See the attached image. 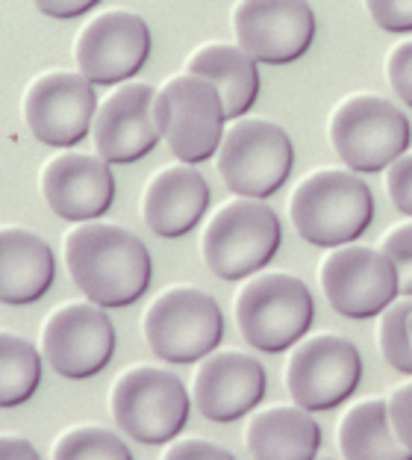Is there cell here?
<instances>
[{
    "instance_id": "6da1fadb",
    "label": "cell",
    "mask_w": 412,
    "mask_h": 460,
    "mask_svg": "<svg viewBox=\"0 0 412 460\" xmlns=\"http://www.w3.org/2000/svg\"><path fill=\"white\" fill-rule=\"evenodd\" d=\"M71 280L101 307H127L139 301L153 278L151 251L118 225L86 222L66 236Z\"/></svg>"
},
{
    "instance_id": "7a4b0ae2",
    "label": "cell",
    "mask_w": 412,
    "mask_h": 460,
    "mask_svg": "<svg viewBox=\"0 0 412 460\" xmlns=\"http://www.w3.org/2000/svg\"><path fill=\"white\" fill-rule=\"evenodd\" d=\"M289 216L303 243L336 248L359 239L374 218V195L354 169L306 174L289 198Z\"/></svg>"
},
{
    "instance_id": "3957f363",
    "label": "cell",
    "mask_w": 412,
    "mask_h": 460,
    "mask_svg": "<svg viewBox=\"0 0 412 460\" xmlns=\"http://www.w3.org/2000/svg\"><path fill=\"white\" fill-rule=\"evenodd\" d=\"M330 145L347 169L374 174L409 151L412 124L407 112L389 98L356 92L330 115Z\"/></svg>"
},
{
    "instance_id": "277c9868",
    "label": "cell",
    "mask_w": 412,
    "mask_h": 460,
    "mask_svg": "<svg viewBox=\"0 0 412 460\" xmlns=\"http://www.w3.org/2000/svg\"><path fill=\"white\" fill-rule=\"evenodd\" d=\"M280 218L262 198L239 195L209 218L200 239L206 266L221 280H241L266 269L280 251Z\"/></svg>"
},
{
    "instance_id": "5b68a950",
    "label": "cell",
    "mask_w": 412,
    "mask_h": 460,
    "mask_svg": "<svg viewBox=\"0 0 412 460\" xmlns=\"http://www.w3.org/2000/svg\"><path fill=\"white\" fill-rule=\"evenodd\" d=\"M315 319V298L301 278L266 271L250 278L236 296L241 337L257 351H286L298 345Z\"/></svg>"
},
{
    "instance_id": "8992f818",
    "label": "cell",
    "mask_w": 412,
    "mask_h": 460,
    "mask_svg": "<svg viewBox=\"0 0 412 460\" xmlns=\"http://www.w3.org/2000/svg\"><path fill=\"white\" fill-rule=\"evenodd\" d=\"M112 420L130 440L160 446L186 428L192 399L186 384L160 366H136L118 375L110 395Z\"/></svg>"
},
{
    "instance_id": "52a82bcc",
    "label": "cell",
    "mask_w": 412,
    "mask_h": 460,
    "mask_svg": "<svg viewBox=\"0 0 412 460\" xmlns=\"http://www.w3.org/2000/svg\"><path fill=\"white\" fill-rule=\"evenodd\" d=\"M294 169V145L280 124L236 119L218 145V174L233 195L271 198Z\"/></svg>"
},
{
    "instance_id": "ba28073f",
    "label": "cell",
    "mask_w": 412,
    "mask_h": 460,
    "mask_svg": "<svg viewBox=\"0 0 412 460\" xmlns=\"http://www.w3.org/2000/svg\"><path fill=\"white\" fill-rule=\"evenodd\" d=\"M145 340L165 363H195L224 340V316L204 289L171 287L145 313Z\"/></svg>"
},
{
    "instance_id": "9c48e42d",
    "label": "cell",
    "mask_w": 412,
    "mask_h": 460,
    "mask_svg": "<svg viewBox=\"0 0 412 460\" xmlns=\"http://www.w3.org/2000/svg\"><path fill=\"white\" fill-rule=\"evenodd\" d=\"M224 121V101L204 77L186 71L156 89V124L177 160L195 165L218 154Z\"/></svg>"
},
{
    "instance_id": "30bf717a",
    "label": "cell",
    "mask_w": 412,
    "mask_h": 460,
    "mask_svg": "<svg viewBox=\"0 0 412 460\" xmlns=\"http://www.w3.org/2000/svg\"><path fill=\"white\" fill-rule=\"evenodd\" d=\"M359 381V349L339 333H315L310 340H301L286 363V390L292 402L312 413L333 411L347 402Z\"/></svg>"
},
{
    "instance_id": "8fae6325",
    "label": "cell",
    "mask_w": 412,
    "mask_h": 460,
    "mask_svg": "<svg viewBox=\"0 0 412 460\" xmlns=\"http://www.w3.org/2000/svg\"><path fill=\"white\" fill-rule=\"evenodd\" d=\"M319 280L330 307L347 319L380 316L400 296L398 269L383 248L336 245L321 260Z\"/></svg>"
},
{
    "instance_id": "7c38bea8",
    "label": "cell",
    "mask_w": 412,
    "mask_h": 460,
    "mask_svg": "<svg viewBox=\"0 0 412 460\" xmlns=\"http://www.w3.org/2000/svg\"><path fill=\"white\" fill-rule=\"evenodd\" d=\"M41 354L62 378H92L107 369L115 354V328L107 307L71 301L48 316L41 328Z\"/></svg>"
},
{
    "instance_id": "4fadbf2b",
    "label": "cell",
    "mask_w": 412,
    "mask_h": 460,
    "mask_svg": "<svg viewBox=\"0 0 412 460\" xmlns=\"http://www.w3.org/2000/svg\"><path fill=\"white\" fill-rule=\"evenodd\" d=\"M233 33L257 62L289 66L312 48L319 21L310 0H239Z\"/></svg>"
},
{
    "instance_id": "5bb4252c",
    "label": "cell",
    "mask_w": 412,
    "mask_h": 460,
    "mask_svg": "<svg viewBox=\"0 0 412 460\" xmlns=\"http://www.w3.org/2000/svg\"><path fill=\"white\" fill-rule=\"evenodd\" d=\"M74 57L80 75H86L94 86H118L145 68L151 57V27L142 15L110 9L80 30Z\"/></svg>"
},
{
    "instance_id": "9a60e30c",
    "label": "cell",
    "mask_w": 412,
    "mask_h": 460,
    "mask_svg": "<svg viewBox=\"0 0 412 460\" xmlns=\"http://www.w3.org/2000/svg\"><path fill=\"white\" fill-rule=\"evenodd\" d=\"M94 112H98L94 83L80 71H48L24 95L27 128L50 148H71L86 139Z\"/></svg>"
},
{
    "instance_id": "2e32d148",
    "label": "cell",
    "mask_w": 412,
    "mask_h": 460,
    "mask_svg": "<svg viewBox=\"0 0 412 460\" xmlns=\"http://www.w3.org/2000/svg\"><path fill=\"white\" fill-rule=\"evenodd\" d=\"M98 156L107 163H136L162 139L156 124V89L147 83H121L98 103L92 121Z\"/></svg>"
},
{
    "instance_id": "e0dca14e",
    "label": "cell",
    "mask_w": 412,
    "mask_h": 460,
    "mask_svg": "<svg viewBox=\"0 0 412 460\" xmlns=\"http://www.w3.org/2000/svg\"><path fill=\"white\" fill-rule=\"evenodd\" d=\"M266 386V369L257 358L233 349L209 351L195 372L192 399L206 420L233 422L262 402Z\"/></svg>"
},
{
    "instance_id": "ac0fdd59",
    "label": "cell",
    "mask_w": 412,
    "mask_h": 460,
    "mask_svg": "<svg viewBox=\"0 0 412 460\" xmlns=\"http://www.w3.org/2000/svg\"><path fill=\"white\" fill-rule=\"evenodd\" d=\"M41 195L66 222H92L112 207L115 177L103 156L59 154L41 172Z\"/></svg>"
},
{
    "instance_id": "d6986e66",
    "label": "cell",
    "mask_w": 412,
    "mask_h": 460,
    "mask_svg": "<svg viewBox=\"0 0 412 460\" xmlns=\"http://www.w3.org/2000/svg\"><path fill=\"white\" fill-rule=\"evenodd\" d=\"M209 207V183L192 163L165 165L147 183L142 213L156 236L177 239L195 230Z\"/></svg>"
},
{
    "instance_id": "ffe728a7",
    "label": "cell",
    "mask_w": 412,
    "mask_h": 460,
    "mask_svg": "<svg viewBox=\"0 0 412 460\" xmlns=\"http://www.w3.org/2000/svg\"><path fill=\"white\" fill-rule=\"evenodd\" d=\"M57 280V257L45 239L24 227H0V301L30 305Z\"/></svg>"
},
{
    "instance_id": "44dd1931",
    "label": "cell",
    "mask_w": 412,
    "mask_h": 460,
    "mask_svg": "<svg viewBox=\"0 0 412 460\" xmlns=\"http://www.w3.org/2000/svg\"><path fill=\"white\" fill-rule=\"evenodd\" d=\"M245 446L253 457H315L321 448V425L301 404H274L257 411L245 428Z\"/></svg>"
},
{
    "instance_id": "7402d4cb",
    "label": "cell",
    "mask_w": 412,
    "mask_h": 460,
    "mask_svg": "<svg viewBox=\"0 0 412 460\" xmlns=\"http://www.w3.org/2000/svg\"><path fill=\"white\" fill-rule=\"evenodd\" d=\"M259 62L241 45H213L197 48L186 62L188 75L209 80L224 101L227 119H241L259 98Z\"/></svg>"
},
{
    "instance_id": "603a6c76",
    "label": "cell",
    "mask_w": 412,
    "mask_h": 460,
    "mask_svg": "<svg viewBox=\"0 0 412 460\" xmlns=\"http://www.w3.org/2000/svg\"><path fill=\"white\" fill-rule=\"evenodd\" d=\"M339 452L345 457H392L404 460L412 452L398 440L389 420L386 399L356 402L339 422Z\"/></svg>"
},
{
    "instance_id": "cb8c5ba5",
    "label": "cell",
    "mask_w": 412,
    "mask_h": 460,
    "mask_svg": "<svg viewBox=\"0 0 412 460\" xmlns=\"http://www.w3.org/2000/svg\"><path fill=\"white\" fill-rule=\"evenodd\" d=\"M41 381V358L33 342L13 331H0V407L33 399Z\"/></svg>"
},
{
    "instance_id": "d4e9b609",
    "label": "cell",
    "mask_w": 412,
    "mask_h": 460,
    "mask_svg": "<svg viewBox=\"0 0 412 460\" xmlns=\"http://www.w3.org/2000/svg\"><path fill=\"white\" fill-rule=\"evenodd\" d=\"M409 313H412V298L392 301L383 313H380V325H377V342L383 360L392 369L412 375V342H409Z\"/></svg>"
},
{
    "instance_id": "484cf974",
    "label": "cell",
    "mask_w": 412,
    "mask_h": 460,
    "mask_svg": "<svg viewBox=\"0 0 412 460\" xmlns=\"http://www.w3.org/2000/svg\"><path fill=\"white\" fill-rule=\"evenodd\" d=\"M54 457H133L130 446L110 428L101 425H77L59 437L54 446Z\"/></svg>"
},
{
    "instance_id": "4316f807",
    "label": "cell",
    "mask_w": 412,
    "mask_h": 460,
    "mask_svg": "<svg viewBox=\"0 0 412 460\" xmlns=\"http://www.w3.org/2000/svg\"><path fill=\"white\" fill-rule=\"evenodd\" d=\"M380 248L392 260L398 269V287L400 296L412 298V222H404L392 230H386L380 239Z\"/></svg>"
},
{
    "instance_id": "83f0119b",
    "label": "cell",
    "mask_w": 412,
    "mask_h": 460,
    "mask_svg": "<svg viewBox=\"0 0 412 460\" xmlns=\"http://www.w3.org/2000/svg\"><path fill=\"white\" fill-rule=\"evenodd\" d=\"M386 77H389V86L395 92V98L400 103H407V107H412V39L398 41V45L389 50Z\"/></svg>"
},
{
    "instance_id": "f1b7e54d",
    "label": "cell",
    "mask_w": 412,
    "mask_h": 460,
    "mask_svg": "<svg viewBox=\"0 0 412 460\" xmlns=\"http://www.w3.org/2000/svg\"><path fill=\"white\" fill-rule=\"evenodd\" d=\"M365 9L386 33H412V0H365Z\"/></svg>"
},
{
    "instance_id": "f546056e",
    "label": "cell",
    "mask_w": 412,
    "mask_h": 460,
    "mask_svg": "<svg viewBox=\"0 0 412 460\" xmlns=\"http://www.w3.org/2000/svg\"><path fill=\"white\" fill-rule=\"evenodd\" d=\"M386 172V192L392 198L395 210L412 218V154L407 151L404 156H398Z\"/></svg>"
},
{
    "instance_id": "4dcf8cb0",
    "label": "cell",
    "mask_w": 412,
    "mask_h": 460,
    "mask_svg": "<svg viewBox=\"0 0 412 460\" xmlns=\"http://www.w3.org/2000/svg\"><path fill=\"white\" fill-rule=\"evenodd\" d=\"M389 420L398 440L412 452V381L395 386V393L389 395Z\"/></svg>"
},
{
    "instance_id": "1f68e13d",
    "label": "cell",
    "mask_w": 412,
    "mask_h": 460,
    "mask_svg": "<svg viewBox=\"0 0 412 460\" xmlns=\"http://www.w3.org/2000/svg\"><path fill=\"white\" fill-rule=\"evenodd\" d=\"M39 13H45L50 18H80L86 15L89 9H94L101 0H33Z\"/></svg>"
},
{
    "instance_id": "d6a6232c",
    "label": "cell",
    "mask_w": 412,
    "mask_h": 460,
    "mask_svg": "<svg viewBox=\"0 0 412 460\" xmlns=\"http://www.w3.org/2000/svg\"><path fill=\"white\" fill-rule=\"evenodd\" d=\"M168 460H177V457H233L230 448H221V446H213V443H204V440H183V443H174L165 448Z\"/></svg>"
},
{
    "instance_id": "836d02e7",
    "label": "cell",
    "mask_w": 412,
    "mask_h": 460,
    "mask_svg": "<svg viewBox=\"0 0 412 460\" xmlns=\"http://www.w3.org/2000/svg\"><path fill=\"white\" fill-rule=\"evenodd\" d=\"M0 457H39V452L21 437H0Z\"/></svg>"
},
{
    "instance_id": "e575fe53",
    "label": "cell",
    "mask_w": 412,
    "mask_h": 460,
    "mask_svg": "<svg viewBox=\"0 0 412 460\" xmlns=\"http://www.w3.org/2000/svg\"><path fill=\"white\" fill-rule=\"evenodd\" d=\"M407 328H409V342H412V313H409V322H407Z\"/></svg>"
}]
</instances>
